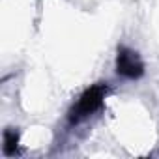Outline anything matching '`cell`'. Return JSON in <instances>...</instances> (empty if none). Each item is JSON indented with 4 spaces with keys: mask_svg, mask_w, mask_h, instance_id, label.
<instances>
[{
    "mask_svg": "<svg viewBox=\"0 0 159 159\" xmlns=\"http://www.w3.org/2000/svg\"><path fill=\"white\" fill-rule=\"evenodd\" d=\"M107 90H109L107 83H98L86 88L69 111V124H79L86 120L88 116H92L94 112H98L105 103Z\"/></svg>",
    "mask_w": 159,
    "mask_h": 159,
    "instance_id": "1",
    "label": "cell"
},
{
    "mask_svg": "<svg viewBox=\"0 0 159 159\" xmlns=\"http://www.w3.org/2000/svg\"><path fill=\"white\" fill-rule=\"evenodd\" d=\"M116 73L124 79H129V81H137L140 79L146 71L144 67V62L140 58V54L125 45H120L118 51H116Z\"/></svg>",
    "mask_w": 159,
    "mask_h": 159,
    "instance_id": "2",
    "label": "cell"
},
{
    "mask_svg": "<svg viewBox=\"0 0 159 159\" xmlns=\"http://www.w3.org/2000/svg\"><path fill=\"white\" fill-rule=\"evenodd\" d=\"M19 139H21V135L15 127L4 129V133H2V152H4V155H8V157L15 155V152L19 148Z\"/></svg>",
    "mask_w": 159,
    "mask_h": 159,
    "instance_id": "3",
    "label": "cell"
}]
</instances>
